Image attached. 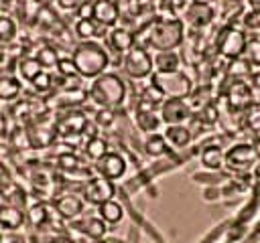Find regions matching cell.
I'll return each mask as SVG.
<instances>
[{
  "instance_id": "obj_1",
  "label": "cell",
  "mask_w": 260,
  "mask_h": 243,
  "mask_svg": "<svg viewBox=\"0 0 260 243\" xmlns=\"http://www.w3.org/2000/svg\"><path fill=\"white\" fill-rule=\"evenodd\" d=\"M146 40L142 47L158 51H175L185 38V24L175 16H158L146 28Z\"/></svg>"
},
{
  "instance_id": "obj_2",
  "label": "cell",
  "mask_w": 260,
  "mask_h": 243,
  "mask_svg": "<svg viewBox=\"0 0 260 243\" xmlns=\"http://www.w3.org/2000/svg\"><path fill=\"white\" fill-rule=\"evenodd\" d=\"M71 61H73L79 77L95 79L102 73H106V69L110 65V55H108V51L100 43L87 40V43H79L73 49Z\"/></svg>"
},
{
  "instance_id": "obj_3",
  "label": "cell",
  "mask_w": 260,
  "mask_h": 243,
  "mask_svg": "<svg viewBox=\"0 0 260 243\" xmlns=\"http://www.w3.org/2000/svg\"><path fill=\"white\" fill-rule=\"evenodd\" d=\"M87 97L98 107H104V109L120 107L126 99V83L122 81L120 75L106 71L91 81V85L87 89Z\"/></svg>"
},
{
  "instance_id": "obj_4",
  "label": "cell",
  "mask_w": 260,
  "mask_h": 243,
  "mask_svg": "<svg viewBox=\"0 0 260 243\" xmlns=\"http://www.w3.org/2000/svg\"><path fill=\"white\" fill-rule=\"evenodd\" d=\"M150 85L156 87L162 97H189L193 91V83L189 79V75H185L181 69L179 71H171V73H152L150 75Z\"/></svg>"
},
{
  "instance_id": "obj_5",
  "label": "cell",
  "mask_w": 260,
  "mask_h": 243,
  "mask_svg": "<svg viewBox=\"0 0 260 243\" xmlns=\"http://www.w3.org/2000/svg\"><path fill=\"white\" fill-rule=\"evenodd\" d=\"M122 67L126 71V75L130 79H146L154 73V65H152V55L148 53L146 47L142 45H134L122 61Z\"/></svg>"
},
{
  "instance_id": "obj_6",
  "label": "cell",
  "mask_w": 260,
  "mask_h": 243,
  "mask_svg": "<svg viewBox=\"0 0 260 243\" xmlns=\"http://www.w3.org/2000/svg\"><path fill=\"white\" fill-rule=\"evenodd\" d=\"M246 43H248V36L242 28L238 26H225L221 28V32L217 34V53L228 59V61H234V59H240L244 57V51H246Z\"/></svg>"
},
{
  "instance_id": "obj_7",
  "label": "cell",
  "mask_w": 260,
  "mask_h": 243,
  "mask_svg": "<svg viewBox=\"0 0 260 243\" xmlns=\"http://www.w3.org/2000/svg\"><path fill=\"white\" fill-rule=\"evenodd\" d=\"M258 156H260V152H258L256 146H252L248 142H240V144L232 146L225 152V164L223 166L230 172H238V174L240 172H248L250 168L256 166Z\"/></svg>"
},
{
  "instance_id": "obj_8",
  "label": "cell",
  "mask_w": 260,
  "mask_h": 243,
  "mask_svg": "<svg viewBox=\"0 0 260 243\" xmlns=\"http://www.w3.org/2000/svg\"><path fill=\"white\" fill-rule=\"evenodd\" d=\"M158 113H160L162 124L179 126V124H185L193 115V109H191L189 99H185V97H167L160 103Z\"/></svg>"
},
{
  "instance_id": "obj_9",
  "label": "cell",
  "mask_w": 260,
  "mask_h": 243,
  "mask_svg": "<svg viewBox=\"0 0 260 243\" xmlns=\"http://www.w3.org/2000/svg\"><path fill=\"white\" fill-rule=\"evenodd\" d=\"M114 192H116V186L112 180L104 178V176H91L83 182V188H81V198L89 205H95L100 207L102 202L106 200H112L114 198Z\"/></svg>"
},
{
  "instance_id": "obj_10",
  "label": "cell",
  "mask_w": 260,
  "mask_h": 243,
  "mask_svg": "<svg viewBox=\"0 0 260 243\" xmlns=\"http://www.w3.org/2000/svg\"><path fill=\"white\" fill-rule=\"evenodd\" d=\"M95 172L98 176H104L108 180H118L124 176L126 172V160L122 154L118 152H108L106 156H102L98 162H95Z\"/></svg>"
},
{
  "instance_id": "obj_11",
  "label": "cell",
  "mask_w": 260,
  "mask_h": 243,
  "mask_svg": "<svg viewBox=\"0 0 260 243\" xmlns=\"http://www.w3.org/2000/svg\"><path fill=\"white\" fill-rule=\"evenodd\" d=\"M91 18L104 26V28H114L116 22L120 20V10L116 0H93V14Z\"/></svg>"
},
{
  "instance_id": "obj_12",
  "label": "cell",
  "mask_w": 260,
  "mask_h": 243,
  "mask_svg": "<svg viewBox=\"0 0 260 243\" xmlns=\"http://www.w3.org/2000/svg\"><path fill=\"white\" fill-rule=\"evenodd\" d=\"M183 16H185V20H187L193 28H205V26H209V24L213 22L215 10H213L211 4L193 2V4L187 8V12H185Z\"/></svg>"
},
{
  "instance_id": "obj_13",
  "label": "cell",
  "mask_w": 260,
  "mask_h": 243,
  "mask_svg": "<svg viewBox=\"0 0 260 243\" xmlns=\"http://www.w3.org/2000/svg\"><path fill=\"white\" fill-rule=\"evenodd\" d=\"M225 99H228L230 109H244L252 103V87L246 81L236 79L234 83H230Z\"/></svg>"
},
{
  "instance_id": "obj_14",
  "label": "cell",
  "mask_w": 260,
  "mask_h": 243,
  "mask_svg": "<svg viewBox=\"0 0 260 243\" xmlns=\"http://www.w3.org/2000/svg\"><path fill=\"white\" fill-rule=\"evenodd\" d=\"M83 198L81 196H77V194H61L57 200H55V211H57V215L61 217V219H65V221H73V219H77L81 213H83Z\"/></svg>"
},
{
  "instance_id": "obj_15",
  "label": "cell",
  "mask_w": 260,
  "mask_h": 243,
  "mask_svg": "<svg viewBox=\"0 0 260 243\" xmlns=\"http://www.w3.org/2000/svg\"><path fill=\"white\" fill-rule=\"evenodd\" d=\"M108 45L112 51L116 53H122L126 55L134 45H136V34L124 26H114L110 32H108Z\"/></svg>"
},
{
  "instance_id": "obj_16",
  "label": "cell",
  "mask_w": 260,
  "mask_h": 243,
  "mask_svg": "<svg viewBox=\"0 0 260 243\" xmlns=\"http://www.w3.org/2000/svg\"><path fill=\"white\" fill-rule=\"evenodd\" d=\"M85 128H87V119H85V115L79 113V111H69V113L61 115L59 122H57V134H61V136H75V134H81Z\"/></svg>"
},
{
  "instance_id": "obj_17",
  "label": "cell",
  "mask_w": 260,
  "mask_h": 243,
  "mask_svg": "<svg viewBox=\"0 0 260 243\" xmlns=\"http://www.w3.org/2000/svg\"><path fill=\"white\" fill-rule=\"evenodd\" d=\"M162 136H165L167 144L173 146V148H185V146H189V142L193 140V132H191V128H187L185 124L167 126Z\"/></svg>"
},
{
  "instance_id": "obj_18",
  "label": "cell",
  "mask_w": 260,
  "mask_h": 243,
  "mask_svg": "<svg viewBox=\"0 0 260 243\" xmlns=\"http://www.w3.org/2000/svg\"><path fill=\"white\" fill-rule=\"evenodd\" d=\"M24 213L14 207V205H2L0 207V227H4L6 231H16L22 227L24 223Z\"/></svg>"
},
{
  "instance_id": "obj_19",
  "label": "cell",
  "mask_w": 260,
  "mask_h": 243,
  "mask_svg": "<svg viewBox=\"0 0 260 243\" xmlns=\"http://www.w3.org/2000/svg\"><path fill=\"white\" fill-rule=\"evenodd\" d=\"M152 65L156 73H171V71H179L181 65V57L177 55V51H158L152 57Z\"/></svg>"
},
{
  "instance_id": "obj_20",
  "label": "cell",
  "mask_w": 260,
  "mask_h": 243,
  "mask_svg": "<svg viewBox=\"0 0 260 243\" xmlns=\"http://www.w3.org/2000/svg\"><path fill=\"white\" fill-rule=\"evenodd\" d=\"M104 26H100L93 18H79L75 22V36L81 40V43H87V40H93L95 36H102Z\"/></svg>"
},
{
  "instance_id": "obj_21",
  "label": "cell",
  "mask_w": 260,
  "mask_h": 243,
  "mask_svg": "<svg viewBox=\"0 0 260 243\" xmlns=\"http://www.w3.org/2000/svg\"><path fill=\"white\" fill-rule=\"evenodd\" d=\"M201 164L207 170H221L225 164V152L219 146H205L201 152Z\"/></svg>"
},
{
  "instance_id": "obj_22",
  "label": "cell",
  "mask_w": 260,
  "mask_h": 243,
  "mask_svg": "<svg viewBox=\"0 0 260 243\" xmlns=\"http://www.w3.org/2000/svg\"><path fill=\"white\" fill-rule=\"evenodd\" d=\"M98 217H100L106 225H116V223L122 221L124 209H122L120 202H116V200L112 198V200H106V202H102V205L98 207Z\"/></svg>"
},
{
  "instance_id": "obj_23",
  "label": "cell",
  "mask_w": 260,
  "mask_h": 243,
  "mask_svg": "<svg viewBox=\"0 0 260 243\" xmlns=\"http://www.w3.org/2000/svg\"><path fill=\"white\" fill-rule=\"evenodd\" d=\"M77 227H79V231L85 235V237H89V239H102L104 235H106V231H108V225L100 219V217H87V219H83L81 223H77Z\"/></svg>"
},
{
  "instance_id": "obj_24",
  "label": "cell",
  "mask_w": 260,
  "mask_h": 243,
  "mask_svg": "<svg viewBox=\"0 0 260 243\" xmlns=\"http://www.w3.org/2000/svg\"><path fill=\"white\" fill-rule=\"evenodd\" d=\"M167 150H169V144H167L162 134L154 132V134H148V138L144 140V152L150 158H160V156L167 154Z\"/></svg>"
},
{
  "instance_id": "obj_25",
  "label": "cell",
  "mask_w": 260,
  "mask_h": 243,
  "mask_svg": "<svg viewBox=\"0 0 260 243\" xmlns=\"http://www.w3.org/2000/svg\"><path fill=\"white\" fill-rule=\"evenodd\" d=\"M22 85L14 75H2L0 77V99L2 101H12L18 97Z\"/></svg>"
},
{
  "instance_id": "obj_26",
  "label": "cell",
  "mask_w": 260,
  "mask_h": 243,
  "mask_svg": "<svg viewBox=\"0 0 260 243\" xmlns=\"http://www.w3.org/2000/svg\"><path fill=\"white\" fill-rule=\"evenodd\" d=\"M160 124H162V119H160V115L156 111H140V109H136V126L142 132L154 134Z\"/></svg>"
},
{
  "instance_id": "obj_27",
  "label": "cell",
  "mask_w": 260,
  "mask_h": 243,
  "mask_svg": "<svg viewBox=\"0 0 260 243\" xmlns=\"http://www.w3.org/2000/svg\"><path fill=\"white\" fill-rule=\"evenodd\" d=\"M41 71H45L41 67V63L37 61V57H24L18 61V75L24 79V81H32Z\"/></svg>"
},
{
  "instance_id": "obj_28",
  "label": "cell",
  "mask_w": 260,
  "mask_h": 243,
  "mask_svg": "<svg viewBox=\"0 0 260 243\" xmlns=\"http://www.w3.org/2000/svg\"><path fill=\"white\" fill-rule=\"evenodd\" d=\"M108 154V142L104 140V138H98V136H93V138H89L87 142H85V156L89 158V160H93V162H98L102 156H106Z\"/></svg>"
},
{
  "instance_id": "obj_29",
  "label": "cell",
  "mask_w": 260,
  "mask_h": 243,
  "mask_svg": "<svg viewBox=\"0 0 260 243\" xmlns=\"http://www.w3.org/2000/svg\"><path fill=\"white\" fill-rule=\"evenodd\" d=\"M47 219H49V211H47V205H43V202L32 205V207L28 209V213H26V221H28L32 227L45 225Z\"/></svg>"
},
{
  "instance_id": "obj_30",
  "label": "cell",
  "mask_w": 260,
  "mask_h": 243,
  "mask_svg": "<svg viewBox=\"0 0 260 243\" xmlns=\"http://www.w3.org/2000/svg\"><path fill=\"white\" fill-rule=\"evenodd\" d=\"M16 22L10 18V16H0V43L6 45V43H12L16 38Z\"/></svg>"
},
{
  "instance_id": "obj_31",
  "label": "cell",
  "mask_w": 260,
  "mask_h": 243,
  "mask_svg": "<svg viewBox=\"0 0 260 243\" xmlns=\"http://www.w3.org/2000/svg\"><path fill=\"white\" fill-rule=\"evenodd\" d=\"M37 61L41 63L43 69H53V67H57V63H59V55H57V51H55L53 47H43V49H39V53H37Z\"/></svg>"
},
{
  "instance_id": "obj_32",
  "label": "cell",
  "mask_w": 260,
  "mask_h": 243,
  "mask_svg": "<svg viewBox=\"0 0 260 243\" xmlns=\"http://www.w3.org/2000/svg\"><path fill=\"white\" fill-rule=\"evenodd\" d=\"M244 59L250 65H260V38H248L246 43V51H244Z\"/></svg>"
},
{
  "instance_id": "obj_33",
  "label": "cell",
  "mask_w": 260,
  "mask_h": 243,
  "mask_svg": "<svg viewBox=\"0 0 260 243\" xmlns=\"http://www.w3.org/2000/svg\"><path fill=\"white\" fill-rule=\"evenodd\" d=\"M228 71H230V75H232L234 79L246 77V75H250V63H248L244 57H240V59H234V61H230V67H228Z\"/></svg>"
},
{
  "instance_id": "obj_34",
  "label": "cell",
  "mask_w": 260,
  "mask_h": 243,
  "mask_svg": "<svg viewBox=\"0 0 260 243\" xmlns=\"http://www.w3.org/2000/svg\"><path fill=\"white\" fill-rule=\"evenodd\" d=\"M30 83H32V87H35L37 91H41V93H43V91H49V89L53 87V77H51V73H49V71H41V73H39Z\"/></svg>"
},
{
  "instance_id": "obj_35",
  "label": "cell",
  "mask_w": 260,
  "mask_h": 243,
  "mask_svg": "<svg viewBox=\"0 0 260 243\" xmlns=\"http://www.w3.org/2000/svg\"><path fill=\"white\" fill-rule=\"evenodd\" d=\"M57 71H59V75L61 77H65V79H69V77H79V73H77V69H75V65H73V61L71 59H59V63H57V67H55Z\"/></svg>"
},
{
  "instance_id": "obj_36",
  "label": "cell",
  "mask_w": 260,
  "mask_h": 243,
  "mask_svg": "<svg viewBox=\"0 0 260 243\" xmlns=\"http://www.w3.org/2000/svg\"><path fill=\"white\" fill-rule=\"evenodd\" d=\"M242 22H244V26H246L248 30H260V10H250V12H246L244 18H242Z\"/></svg>"
},
{
  "instance_id": "obj_37",
  "label": "cell",
  "mask_w": 260,
  "mask_h": 243,
  "mask_svg": "<svg viewBox=\"0 0 260 243\" xmlns=\"http://www.w3.org/2000/svg\"><path fill=\"white\" fill-rule=\"evenodd\" d=\"M57 162H59V166L63 170H77L79 168V160H77L75 154H61L57 158Z\"/></svg>"
},
{
  "instance_id": "obj_38",
  "label": "cell",
  "mask_w": 260,
  "mask_h": 243,
  "mask_svg": "<svg viewBox=\"0 0 260 243\" xmlns=\"http://www.w3.org/2000/svg\"><path fill=\"white\" fill-rule=\"evenodd\" d=\"M199 117H201V122H205V124H213V122L217 119V109H215V105H213V103H207L205 107H201V109H199Z\"/></svg>"
},
{
  "instance_id": "obj_39",
  "label": "cell",
  "mask_w": 260,
  "mask_h": 243,
  "mask_svg": "<svg viewBox=\"0 0 260 243\" xmlns=\"http://www.w3.org/2000/svg\"><path fill=\"white\" fill-rule=\"evenodd\" d=\"M169 4H171L173 16H177V14H185L187 8L193 4V0H169ZM177 18H179V16H177Z\"/></svg>"
},
{
  "instance_id": "obj_40",
  "label": "cell",
  "mask_w": 260,
  "mask_h": 243,
  "mask_svg": "<svg viewBox=\"0 0 260 243\" xmlns=\"http://www.w3.org/2000/svg\"><path fill=\"white\" fill-rule=\"evenodd\" d=\"M95 119H98V124H102V126H110L112 119H114V113H112V109H104V107H102V109L98 111Z\"/></svg>"
},
{
  "instance_id": "obj_41",
  "label": "cell",
  "mask_w": 260,
  "mask_h": 243,
  "mask_svg": "<svg viewBox=\"0 0 260 243\" xmlns=\"http://www.w3.org/2000/svg\"><path fill=\"white\" fill-rule=\"evenodd\" d=\"M248 126L252 132L260 134V109H254L250 115H248Z\"/></svg>"
},
{
  "instance_id": "obj_42",
  "label": "cell",
  "mask_w": 260,
  "mask_h": 243,
  "mask_svg": "<svg viewBox=\"0 0 260 243\" xmlns=\"http://www.w3.org/2000/svg\"><path fill=\"white\" fill-rule=\"evenodd\" d=\"M57 2V6L61 8V10H77L81 4H83V0H55Z\"/></svg>"
},
{
  "instance_id": "obj_43",
  "label": "cell",
  "mask_w": 260,
  "mask_h": 243,
  "mask_svg": "<svg viewBox=\"0 0 260 243\" xmlns=\"http://www.w3.org/2000/svg\"><path fill=\"white\" fill-rule=\"evenodd\" d=\"M77 14H79V18H91V14H93V2L83 0V4L77 8Z\"/></svg>"
},
{
  "instance_id": "obj_44",
  "label": "cell",
  "mask_w": 260,
  "mask_h": 243,
  "mask_svg": "<svg viewBox=\"0 0 260 243\" xmlns=\"http://www.w3.org/2000/svg\"><path fill=\"white\" fill-rule=\"evenodd\" d=\"M252 10H260V0H246Z\"/></svg>"
},
{
  "instance_id": "obj_45",
  "label": "cell",
  "mask_w": 260,
  "mask_h": 243,
  "mask_svg": "<svg viewBox=\"0 0 260 243\" xmlns=\"http://www.w3.org/2000/svg\"><path fill=\"white\" fill-rule=\"evenodd\" d=\"M193 2H203V4H211V0H193Z\"/></svg>"
},
{
  "instance_id": "obj_46",
  "label": "cell",
  "mask_w": 260,
  "mask_h": 243,
  "mask_svg": "<svg viewBox=\"0 0 260 243\" xmlns=\"http://www.w3.org/2000/svg\"><path fill=\"white\" fill-rule=\"evenodd\" d=\"M12 243H26V241H20V239H18V241H12Z\"/></svg>"
},
{
  "instance_id": "obj_47",
  "label": "cell",
  "mask_w": 260,
  "mask_h": 243,
  "mask_svg": "<svg viewBox=\"0 0 260 243\" xmlns=\"http://www.w3.org/2000/svg\"><path fill=\"white\" fill-rule=\"evenodd\" d=\"M0 63H2V51H0Z\"/></svg>"
},
{
  "instance_id": "obj_48",
  "label": "cell",
  "mask_w": 260,
  "mask_h": 243,
  "mask_svg": "<svg viewBox=\"0 0 260 243\" xmlns=\"http://www.w3.org/2000/svg\"><path fill=\"white\" fill-rule=\"evenodd\" d=\"M230 2H238V0H230Z\"/></svg>"
},
{
  "instance_id": "obj_49",
  "label": "cell",
  "mask_w": 260,
  "mask_h": 243,
  "mask_svg": "<svg viewBox=\"0 0 260 243\" xmlns=\"http://www.w3.org/2000/svg\"><path fill=\"white\" fill-rule=\"evenodd\" d=\"M258 38H260V30H258Z\"/></svg>"
}]
</instances>
